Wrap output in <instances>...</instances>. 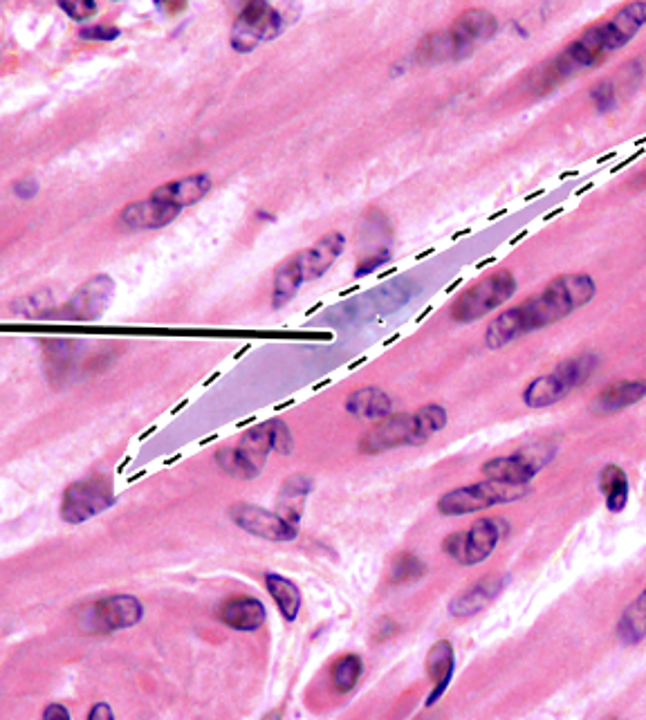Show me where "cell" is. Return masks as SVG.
I'll return each mask as SVG.
<instances>
[{
    "mask_svg": "<svg viewBox=\"0 0 646 720\" xmlns=\"http://www.w3.org/2000/svg\"><path fill=\"white\" fill-rule=\"evenodd\" d=\"M597 285L584 272L561 274L552 279L539 294L525 299L519 306L505 310L485 330V346L498 350L530 332L555 326L572 312L588 306L595 299Z\"/></svg>",
    "mask_w": 646,
    "mask_h": 720,
    "instance_id": "obj_1",
    "label": "cell"
},
{
    "mask_svg": "<svg viewBox=\"0 0 646 720\" xmlns=\"http://www.w3.org/2000/svg\"><path fill=\"white\" fill-rule=\"evenodd\" d=\"M646 25V3H629L608 21L588 27L552 63V72L559 77H570L579 70L595 68L608 54L622 50L635 34Z\"/></svg>",
    "mask_w": 646,
    "mask_h": 720,
    "instance_id": "obj_2",
    "label": "cell"
},
{
    "mask_svg": "<svg viewBox=\"0 0 646 720\" xmlns=\"http://www.w3.org/2000/svg\"><path fill=\"white\" fill-rule=\"evenodd\" d=\"M597 364L599 359L593 353H581L577 357L566 359V362H561L552 373L541 375L525 386L523 404L528 406V409H548V406L561 402L568 398L572 391L579 389L581 384L590 380Z\"/></svg>",
    "mask_w": 646,
    "mask_h": 720,
    "instance_id": "obj_3",
    "label": "cell"
},
{
    "mask_svg": "<svg viewBox=\"0 0 646 720\" xmlns=\"http://www.w3.org/2000/svg\"><path fill=\"white\" fill-rule=\"evenodd\" d=\"M418 292V285L411 281L409 276H398L391 283H384L380 288L362 294L348 303H341V306L332 308L326 321L335 323V326H346V323H357V321H368L380 315H391V312L400 310L406 306Z\"/></svg>",
    "mask_w": 646,
    "mask_h": 720,
    "instance_id": "obj_4",
    "label": "cell"
},
{
    "mask_svg": "<svg viewBox=\"0 0 646 720\" xmlns=\"http://www.w3.org/2000/svg\"><path fill=\"white\" fill-rule=\"evenodd\" d=\"M530 494V485H507L498 480H481L465 487H456L442 494L438 501V512L442 516H465L489 510L496 505L516 503Z\"/></svg>",
    "mask_w": 646,
    "mask_h": 720,
    "instance_id": "obj_5",
    "label": "cell"
},
{
    "mask_svg": "<svg viewBox=\"0 0 646 720\" xmlns=\"http://www.w3.org/2000/svg\"><path fill=\"white\" fill-rule=\"evenodd\" d=\"M516 292V276L510 270H501L485 276L472 288L465 290L451 306V319L458 323H472L483 319L510 301Z\"/></svg>",
    "mask_w": 646,
    "mask_h": 720,
    "instance_id": "obj_6",
    "label": "cell"
},
{
    "mask_svg": "<svg viewBox=\"0 0 646 720\" xmlns=\"http://www.w3.org/2000/svg\"><path fill=\"white\" fill-rule=\"evenodd\" d=\"M505 521L501 519H478L472 528L463 532H454L442 541V552L449 559H454L460 566H476L483 563L487 557H492L498 541L505 534Z\"/></svg>",
    "mask_w": 646,
    "mask_h": 720,
    "instance_id": "obj_7",
    "label": "cell"
},
{
    "mask_svg": "<svg viewBox=\"0 0 646 720\" xmlns=\"http://www.w3.org/2000/svg\"><path fill=\"white\" fill-rule=\"evenodd\" d=\"M557 449L548 442H537V445L523 447L510 456H498L487 460L481 472L489 480L507 485H530V480L555 458Z\"/></svg>",
    "mask_w": 646,
    "mask_h": 720,
    "instance_id": "obj_8",
    "label": "cell"
},
{
    "mask_svg": "<svg viewBox=\"0 0 646 720\" xmlns=\"http://www.w3.org/2000/svg\"><path fill=\"white\" fill-rule=\"evenodd\" d=\"M115 503L113 487L106 478L92 476L72 483L61 498V519L70 525H81L106 512Z\"/></svg>",
    "mask_w": 646,
    "mask_h": 720,
    "instance_id": "obj_9",
    "label": "cell"
},
{
    "mask_svg": "<svg viewBox=\"0 0 646 720\" xmlns=\"http://www.w3.org/2000/svg\"><path fill=\"white\" fill-rule=\"evenodd\" d=\"M283 18L276 12L272 5L267 3H247L241 14L236 16L232 36H229V43L236 52H252L263 41H272L281 34Z\"/></svg>",
    "mask_w": 646,
    "mask_h": 720,
    "instance_id": "obj_10",
    "label": "cell"
},
{
    "mask_svg": "<svg viewBox=\"0 0 646 720\" xmlns=\"http://www.w3.org/2000/svg\"><path fill=\"white\" fill-rule=\"evenodd\" d=\"M229 519L243 532L254 534V537L265 541L288 543L299 537V528H294L292 523L281 519L276 512L252 503H236L229 507Z\"/></svg>",
    "mask_w": 646,
    "mask_h": 720,
    "instance_id": "obj_11",
    "label": "cell"
},
{
    "mask_svg": "<svg viewBox=\"0 0 646 720\" xmlns=\"http://www.w3.org/2000/svg\"><path fill=\"white\" fill-rule=\"evenodd\" d=\"M398 447H420L418 424L413 413H395L389 418L377 422L366 436L359 440V451L368 456L384 454V451Z\"/></svg>",
    "mask_w": 646,
    "mask_h": 720,
    "instance_id": "obj_12",
    "label": "cell"
},
{
    "mask_svg": "<svg viewBox=\"0 0 646 720\" xmlns=\"http://www.w3.org/2000/svg\"><path fill=\"white\" fill-rule=\"evenodd\" d=\"M115 294V281L108 274L88 279L61 308L59 317L66 321H95L104 315Z\"/></svg>",
    "mask_w": 646,
    "mask_h": 720,
    "instance_id": "obj_13",
    "label": "cell"
},
{
    "mask_svg": "<svg viewBox=\"0 0 646 720\" xmlns=\"http://www.w3.org/2000/svg\"><path fill=\"white\" fill-rule=\"evenodd\" d=\"M144 606L133 595H110L90 606L92 631L115 633L133 629L142 622Z\"/></svg>",
    "mask_w": 646,
    "mask_h": 720,
    "instance_id": "obj_14",
    "label": "cell"
},
{
    "mask_svg": "<svg viewBox=\"0 0 646 720\" xmlns=\"http://www.w3.org/2000/svg\"><path fill=\"white\" fill-rule=\"evenodd\" d=\"M180 211L182 209L164 205V202L153 198L137 200L119 211V225L128 229V232H151V229H162L171 225L173 220L180 216Z\"/></svg>",
    "mask_w": 646,
    "mask_h": 720,
    "instance_id": "obj_15",
    "label": "cell"
},
{
    "mask_svg": "<svg viewBox=\"0 0 646 720\" xmlns=\"http://www.w3.org/2000/svg\"><path fill=\"white\" fill-rule=\"evenodd\" d=\"M505 586H507V575L481 577L474 586H469L467 590H463V593L451 599L449 615L456 617V620H467V617L483 613L485 608L503 593Z\"/></svg>",
    "mask_w": 646,
    "mask_h": 720,
    "instance_id": "obj_16",
    "label": "cell"
},
{
    "mask_svg": "<svg viewBox=\"0 0 646 720\" xmlns=\"http://www.w3.org/2000/svg\"><path fill=\"white\" fill-rule=\"evenodd\" d=\"M216 617L227 626V629L254 633L265 624L267 611L261 599H256L252 595H234L227 597L225 602L218 606Z\"/></svg>",
    "mask_w": 646,
    "mask_h": 720,
    "instance_id": "obj_17",
    "label": "cell"
},
{
    "mask_svg": "<svg viewBox=\"0 0 646 720\" xmlns=\"http://www.w3.org/2000/svg\"><path fill=\"white\" fill-rule=\"evenodd\" d=\"M344 249H346V236L341 232H330L326 236H321L312 247L303 249V252H297L301 272H303V281L310 283L326 274L332 267V263H335L337 258L344 254Z\"/></svg>",
    "mask_w": 646,
    "mask_h": 720,
    "instance_id": "obj_18",
    "label": "cell"
},
{
    "mask_svg": "<svg viewBox=\"0 0 646 720\" xmlns=\"http://www.w3.org/2000/svg\"><path fill=\"white\" fill-rule=\"evenodd\" d=\"M472 52H474V48H469V45L449 27V30L433 32L429 36H424L418 45V50H415V61L429 66V63H447V61L467 59Z\"/></svg>",
    "mask_w": 646,
    "mask_h": 720,
    "instance_id": "obj_19",
    "label": "cell"
},
{
    "mask_svg": "<svg viewBox=\"0 0 646 720\" xmlns=\"http://www.w3.org/2000/svg\"><path fill=\"white\" fill-rule=\"evenodd\" d=\"M454 671H456L454 644L449 640H438L427 653V673L433 682V689L427 700H424V707H433L442 696H445L451 680H454Z\"/></svg>",
    "mask_w": 646,
    "mask_h": 720,
    "instance_id": "obj_20",
    "label": "cell"
},
{
    "mask_svg": "<svg viewBox=\"0 0 646 720\" xmlns=\"http://www.w3.org/2000/svg\"><path fill=\"white\" fill-rule=\"evenodd\" d=\"M209 191H211V178H209V175L207 173H193V175H187V178L166 182V184H162V187L153 189V193L149 198L164 202V205L184 209V207L196 205V202H200L202 198H205Z\"/></svg>",
    "mask_w": 646,
    "mask_h": 720,
    "instance_id": "obj_21",
    "label": "cell"
},
{
    "mask_svg": "<svg viewBox=\"0 0 646 720\" xmlns=\"http://www.w3.org/2000/svg\"><path fill=\"white\" fill-rule=\"evenodd\" d=\"M236 451H238V456L243 458V463L249 467V472H252L254 476L261 474L267 458H270V454L274 451L272 420L256 424V427L245 431L241 440H238Z\"/></svg>",
    "mask_w": 646,
    "mask_h": 720,
    "instance_id": "obj_22",
    "label": "cell"
},
{
    "mask_svg": "<svg viewBox=\"0 0 646 720\" xmlns=\"http://www.w3.org/2000/svg\"><path fill=\"white\" fill-rule=\"evenodd\" d=\"M644 398H646V380H620L608 384L606 389L599 391L590 409H593L595 415H613L642 402Z\"/></svg>",
    "mask_w": 646,
    "mask_h": 720,
    "instance_id": "obj_23",
    "label": "cell"
},
{
    "mask_svg": "<svg viewBox=\"0 0 646 720\" xmlns=\"http://www.w3.org/2000/svg\"><path fill=\"white\" fill-rule=\"evenodd\" d=\"M312 492V478L306 474H294L283 480L279 489V496H276V514L292 523L294 528H299L303 512H306L308 496Z\"/></svg>",
    "mask_w": 646,
    "mask_h": 720,
    "instance_id": "obj_24",
    "label": "cell"
},
{
    "mask_svg": "<svg viewBox=\"0 0 646 720\" xmlns=\"http://www.w3.org/2000/svg\"><path fill=\"white\" fill-rule=\"evenodd\" d=\"M346 413L353 415V418H364V420H386L393 415V400L391 395L377 389V386H364V389L353 391L346 398Z\"/></svg>",
    "mask_w": 646,
    "mask_h": 720,
    "instance_id": "obj_25",
    "label": "cell"
},
{
    "mask_svg": "<svg viewBox=\"0 0 646 720\" xmlns=\"http://www.w3.org/2000/svg\"><path fill=\"white\" fill-rule=\"evenodd\" d=\"M451 30H454L469 48L476 50L481 43L494 39V34L498 32V21L487 9H467V12L456 18Z\"/></svg>",
    "mask_w": 646,
    "mask_h": 720,
    "instance_id": "obj_26",
    "label": "cell"
},
{
    "mask_svg": "<svg viewBox=\"0 0 646 720\" xmlns=\"http://www.w3.org/2000/svg\"><path fill=\"white\" fill-rule=\"evenodd\" d=\"M77 353H79L77 341H70V339H45L43 341L45 373H48L52 384L59 386L68 380Z\"/></svg>",
    "mask_w": 646,
    "mask_h": 720,
    "instance_id": "obj_27",
    "label": "cell"
},
{
    "mask_svg": "<svg viewBox=\"0 0 646 720\" xmlns=\"http://www.w3.org/2000/svg\"><path fill=\"white\" fill-rule=\"evenodd\" d=\"M306 283L303 281V272H301V265H299V256L292 254L290 258H285V261L276 267L274 272V283H272V306L276 310H281L283 306H288V303L297 297V292L301 285Z\"/></svg>",
    "mask_w": 646,
    "mask_h": 720,
    "instance_id": "obj_28",
    "label": "cell"
},
{
    "mask_svg": "<svg viewBox=\"0 0 646 720\" xmlns=\"http://www.w3.org/2000/svg\"><path fill=\"white\" fill-rule=\"evenodd\" d=\"M617 640L624 646H635L646 640V586L633 602L624 608V613L615 626Z\"/></svg>",
    "mask_w": 646,
    "mask_h": 720,
    "instance_id": "obj_29",
    "label": "cell"
},
{
    "mask_svg": "<svg viewBox=\"0 0 646 720\" xmlns=\"http://www.w3.org/2000/svg\"><path fill=\"white\" fill-rule=\"evenodd\" d=\"M265 588L270 597L274 599L276 608H279L285 622H294L301 611V590L294 581L288 577L276 575V572H267L265 575Z\"/></svg>",
    "mask_w": 646,
    "mask_h": 720,
    "instance_id": "obj_30",
    "label": "cell"
},
{
    "mask_svg": "<svg viewBox=\"0 0 646 720\" xmlns=\"http://www.w3.org/2000/svg\"><path fill=\"white\" fill-rule=\"evenodd\" d=\"M599 492L604 494L608 512H622L629 503V476L620 465H606L599 474Z\"/></svg>",
    "mask_w": 646,
    "mask_h": 720,
    "instance_id": "obj_31",
    "label": "cell"
},
{
    "mask_svg": "<svg viewBox=\"0 0 646 720\" xmlns=\"http://www.w3.org/2000/svg\"><path fill=\"white\" fill-rule=\"evenodd\" d=\"M362 671H364L362 658L355 653H348L332 664L330 671L332 685H335V689L341 691V694H348V691H353L357 687L359 678H362Z\"/></svg>",
    "mask_w": 646,
    "mask_h": 720,
    "instance_id": "obj_32",
    "label": "cell"
},
{
    "mask_svg": "<svg viewBox=\"0 0 646 720\" xmlns=\"http://www.w3.org/2000/svg\"><path fill=\"white\" fill-rule=\"evenodd\" d=\"M415 424H418V440L420 445H427V442L447 427L449 415L447 409L440 404H424L422 409L413 413Z\"/></svg>",
    "mask_w": 646,
    "mask_h": 720,
    "instance_id": "obj_33",
    "label": "cell"
},
{
    "mask_svg": "<svg viewBox=\"0 0 646 720\" xmlns=\"http://www.w3.org/2000/svg\"><path fill=\"white\" fill-rule=\"evenodd\" d=\"M427 575V566L420 557L411 555V552H400L391 563V581L393 584H415Z\"/></svg>",
    "mask_w": 646,
    "mask_h": 720,
    "instance_id": "obj_34",
    "label": "cell"
},
{
    "mask_svg": "<svg viewBox=\"0 0 646 720\" xmlns=\"http://www.w3.org/2000/svg\"><path fill=\"white\" fill-rule=\"evenodd\" d=\"M216 465L223 469V472L227 476L232 478H238V480H252L256 478L252 472H249V467L243 463V458L238 456L236 447H225V449H218L216 451Z\"/></svg>",
    "mask_w": 646,
    "mask_h": 720,
    "instance_id": "obj_35",
    "label": "cell"
},
{
    "mask_svg": "<svg viewBox=\"0 0 646 720\" xmlns=\"http://www.w3.org/2000/svg\"><path fill=\"white\" fill-rule=\"evenodd\" d=\"M59 7L77 23L88 21V18L99 12L97 3H92V0H63V3H59Z\"/></svg>",
    "mask_w": 646,
    "mask_h": 720,
    "instance_id": "obj_36",
    "label": "cell"
},
{
    "mask_svg": "<svg viewBox=\"0 0 646 720\" xmlns=\"http://www.w3.org/2000/svg\"><path fill=\"white\" fill-rule=\"evenodd\" d=\"M590 99L595 101L597 110L608 113V110H611L617 104V88L613 86V81L597 83V86L590 90Z\"/></svg>",
    "mask_w": 646,
    "mask_h": 720,
    "instance_id": "obj_37",
    "label": "cell"
},
{
    "mask_svg": "<svg viewBox=\"0 0 646 720\" xmlns=\"http://www.w3.org/2000/svg\"><path fill=\"white\" fill-rule=\"evenodd\" d=\"M272 429H274V451L281 456H290L294 449L290 427L281 420H272Z\"/></svg>",
    "mask_w": 646,
    "mask_h": 720,
    "instance_id": "obj_38",
    "label": "cell"
},
{
    "mask_svg": "<svg viewBox=\"0 0 646 720\" xmlns=\"http://www.w3.org/2000/svg\"><path fill=\"white\" fill-rule=\"evenodd\" d=\"M83 41H115L119 30L115 25H90L79 32Z\"/></svg>",
    "mask_w": 646,
    "mask_h": 720,
    "instance_id": "obj_39",
    "label": "cell"
},
{
    "mask_svg": "<svg viewBox=\"0 0 646 720\" xmlns=\"http://www.w3.org/2000/svg\"><path fill=\"white\" fill-rule=\"evenodd\" d=\"M389 258H391V254H389V249H382V252L368 254L366 258H362V261H359V263H357V270H355V276H366V274H371V272H375V270H377V267H380V265H384L386 261H389Z\"/></svg>",
    "mask_w": 646,
    "mask_h": 720,
    "instance_id": "obj_40",
    "label": "cell"
},
{
    "mask_svg": "<svg viewBox=\"0 0 646 720\" xmlns=\"http://www.w3.org/2000/svg\"><path fill=\"white\" fill-rule=\"evenodd\" d=\"M36 193H39V180L36 178H25L14 184V196L21 200H32Z\"/></svg>",
    "mask_w": 646,
    "mask_h": 720,
    "instance_id": "obj_41",
    "label": "cell"
},
{
    "mask_svg": "<svg viewBox=\"0 0 646 720\" xmlns=\"http://www.w3.org/2000/svg\"><path fill=\"white\" fill-rule=\"evenodd\" d=\"M86 720H115V714H113V707H110L108 703H97L92 705L90 714Z\"/></svg>",
    "mask_w": 646,
    "mask_h": 720,
    "instance_id": "obj_42",
    "label": "cell"
},
{
    "mask_svg": "<svg viewBox=\"0 0 646 720\" xmlns=\"http://www.w3.org/2000/svg\"><path fill=\"white\" fill-rule=\"evenodd\" d=\"M43 720H72V718H70L68 707H63L59 703H52V705L45 707Z\"/></svg>",
    "mask_w": 646,
    "mask_h": 720,
    "instance_id": "obj_43",
    "label": "cell"
},
{
    "mask_svg": "<svg viewBox=\"0 0 646 720\" xmlns=\"http://www.w3.org/2000/svg\"><path fill=\"white\" fill-rule=\"evenodd\" d=\"M263 720H281V712H270Z\"/></svg>",
    "mask_w": 646,
    "mask_h": 720,
    "instance_id": "obj_44",
    "label": "cell"
},
{
    "mask_svg": "<svg viewBox=\"0 0 646 720\" xmlns=\"http://www.w3.org/2000/svg\"><path fill=\"white\" fill-rule=\"evenodd\" d=\"M418 720H438L436 716H427V718H418Z\"/></svg>",
    "mask_w": 646,
    "mask_h": 720,
    "instance_id": "obj_45",
    "label": "cell"
},
{
    "mask_svg": "<svg viewBox=\"0 0 646 720\" xmlns=\"http://www.w3.org/2000/svg\"><path fill=\"white\" fill-rule=\"evenodd\" d=\"M604 720H617L615 716H608V718H604Z\"/></svg>",
    "mask_w": 646,
    "mask_h": 720,
    "instance_id": "obj_46",
    "label": "cell"
}]
</instances>
